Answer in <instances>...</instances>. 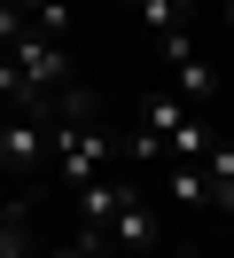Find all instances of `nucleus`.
<instances>
[{"mask_svg":"<svg viewBox=\"0 0 234 258\" xmlns=\"http://www.w3.org/2000/svg\"><path fill=\"white\" fill-rule=\"evenodd\" d=\"M117 133L102 125V117H55L47 125V164L62 172V188H94V180H109V164H117Z\"/></svg>","mask_w":234,"mask_h":258,"instance_id":"f257e3e1","label":"nucleus"},{"mask_svg":"<svg viewBox=\"0 0 234 258\" xmlns=\"http://www.w3.org/2000/svg\"><path fill=\"white\" fill-rule=\"evenodd\" d=\"M0 164H8V188H24L31 172L47 164V117H0Z\"/></svg>","mask_w":234,"mask_h":258,"instance_id":"f03ea898","label":"nucleus"},{"mask_svg":"<svg viewBox=\"0 0 234 258\" xmlns=\"http://www.w3.org/2000/svg\"><path fill=\"white\" fill-rule=\"evenodd\" d=\"M109 250H125V258H156V211H148V196L125 180L117 188V211H109Z\"/></svg>","mask_w":234,"mask_h":258,"instance_id":"7ed1b4c3","label":"nucleus"},{"mask_svg":"<svg viewBox=\"0 0 234 258\" xmlns=\"http://www.w3.org/2000/svg\"><path fill=\"white\" fill-rule=\"evenodd\" d=\"M187 117H203V110H187V102L180 94H172V86H156V94H140V125H148L156 133V141H180V133H187Z\"/></svg>","mask_w":234,"mask_h":258,"instance_id":"20e7f679","label":"nucleus"},{"mask_svg":"<svg viewBox=\"0 0 234 258\" xmlns=\"http://www.w3.org/2000/svg\"><path fill=\"white\" fill-rule=\"evenodd\" d=\"M172 94H180L187 110H203V117H211V102H218V71L203 63V55H187V63H172Z\"/></svg>","mask_w":234,"mask_h":258,"instance_id":"39448f33","label":"nucleus"},{"mask_svg":"<svg viewBox=\"0 0 234 258\" xmlns=\"http://www.w3.org/2000/svg\"><path fill=\"white\" fill-rule=\"evenodd\" d=\"M172 204H187V211H195V204H218V196H211V172H203V164H172Z\"/></svg>","mask_w":234,"mask_h":258,"instance_id":"423d86ee","label":"nucleus"},{"mask_svg":"<svg viewBox=\"0 0 234 258\" xmlns=\"http://www.w3.org/2000/svg\"><path fill=\"white\" fill-rule=\"evenodd\" d=\"M0 258H31V227H24V211H8V219H0Z\"/></svg>","mask_w":234,"mask_h":258,"instance_id":"0eeeda50","label":"nucleus"},{"mask_svg":"<svg viewBox=\"0 0 234 258\" xmlns=\"http://www.w3.org/2000/svg\"><path fill=\"white\" fill-rule=\"evenodd\" d=\"M47 258H109V242L102 235H70V242H55Z\"/></svg>","mask_w":234,"mask_h":258,"instance_id":"6e6552de","label":"nucleus"},{"mask_svg":"<svg viewBox=\"0 0 234 258\" xmlns=\"http://www.w3.org/2000/svg\"><path fill=\"white\" fill-rule=\"evenodd\" d=\"M226 24H234V0H226Z\"/></svg>","mask_w":234,"mask_h":258,"instance_id":"1a4fd4ad","label":"nucleus"}]
</instances>
